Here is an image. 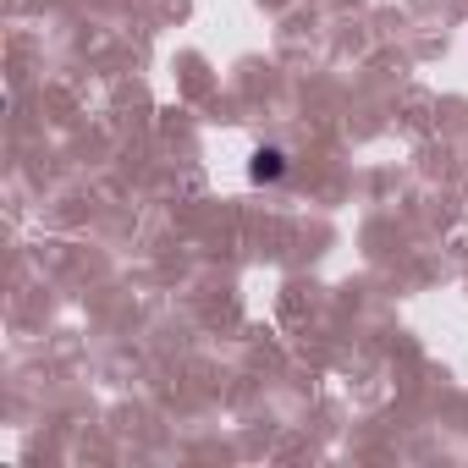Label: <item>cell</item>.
<instances>
[{"label":"cell","instance_id":"1","mask_svg":"<svg viewBox=\"0 0 468 468\" xmlns=\"http://www.w3.org/2000/svg\"><path fill=\"white\" fill-rule=\"evenodd\" d=\"M249 176H254V182H282V176H287V149H260V154L249 160Z\"/></svg>","mask_w":468,"mask_h":468}]
</instances>
